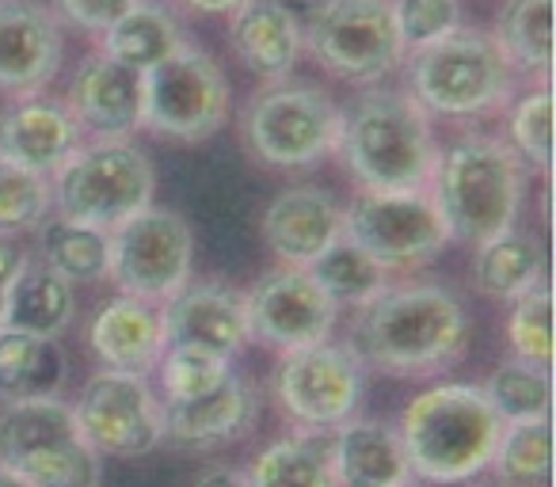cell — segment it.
<instances>
[{"instance_id": "1", "label": "cell", "mask_w": 556, "mask_h": 487, "mask_svg": "<svg viewBox=\"0 0 556 487\" xmlns=\"http://www.w3.org/2000/svg\"><path fill=\"white\" fill-rule=\"evenodd\" d=\"M469 312L442 286L381 290L358 305L348 350L363 370L389 377H419L454 366L469 347Z\"/></svg>"}, {"instance_id": "2", "label": "cell", "mask_w": 556, "mask_h": 487, "mask_svg": "<svg viewBox=\"0 0 556 487\" xmlns=\"http://www.w3.org/2000/svg\"><path fill=\"white\" fill-rule=\"evenodd\" d=\"M503 419L480 385H431L404 408L396 426L412 476L427 484H469L492 469Z\"/></svg>"}, {"instance_id": "3", "label": "cell", "mask_w": 556, "mask_h": 487, "mask_svg": "<svg viewBox=\"0 0 556 487\" xmlns=\"http://www.w3.org/2000/svg\"><path fill=\"white\" fill-rule=\"evenodd\" d=\"M363 191H427L439 168V141L427 111L408 92L374 88L343 115L340 145Z\"/></svg>"}, {"instance_id": "4", "label": "cell", "mask_w": 556, "mask_h": 487, "mask_svg": "<svg viewBox=\"0 0 556 487\" xmlns=\"http://www.w3.org/2000/svg\"><path fill=\"white\" fill-rule=\"evenodd\" d=\"M431 187L450 240L484 244L515 229L526 191L522 156L500 138H465L439 153Z\"/></svg>"}, {"instance_id": "5", "label": "cell", "mask_w": 556, "mask_h": 487, "mask_svg": "<svg viewBox=\"0 0 556 487\" xmlns=\"http://www.w3.org/2000/svg\"><path fill=\"white\" fill-rule=\"evenodd\" d=\"M408 85L427 115H484L510 95V62L492 35L457 27L431 47L412 50Z\"/></svg>"}, {"instance_id": "6", "label": "cell", "mask_w": 556, "mask_h": 487, "mask_svg": "<svg viewBox=\"0 0 556 487\" xmlns=\"http://www.w3.org/2000/svg\"><path fill=\"white\" fill-rule=\"evenodd\" d=\"M153 183L149 156L123 138L77 145L50 179L58 214L103 232L153 206Z\"/></svg>"}, {"instance_id": "7", "label": "cell", "mask_w": 556, "mask_h": 487, "mask_svg": "<svg viewBox=\"0 0 556 487\" xmlns=\"http://www.w3.org/2000/svg\"><path fill=\"white\" fill-rule=\"evenodd\" d=\"M0 464L16 469L35 487H100V453L85 441L73 403L58 396L12 400L0 408Z\"/></svg>"}, {"instance_id": "8", "label": "cell", "mask_w": 556, "mask_h": 487, "mask_svg": "<svg viewBox=\"0 0 556 487\" xmlns=\"http://www.w3.org/2000/svg\"><path fill=\"white\" fill-rule=\"evenodd\" d=\"M302 39L332 77L351 85H378L404 62L393 0H320Z\"/></svg>"}, {"instance_id": "9", "label": "cell", "mask_w": 556, "mask_h": 487, "mask_svg": "<svg viewBox=\"0 0 556 487\" xmlns=\"http://www.w3.org/2000/svg\"><path fill=\"white\" fill-rule=\"evenodd\" d=\"M229 115V80L206 50L184 42L141 73V126L176 141H206Z\"/></svg>"}, {"instance_id": "10", "label": "cell", "mask_w": 556, "mask_h": 487, "mask_svg": "<svg viewBox=\"0 0 556 487\" xmlns=\"http://www.w3.org/2000/svg\"><path fill=\"white\" fill-rule=\"evenodd\" d=\"M343 236L389 274L431 264L450 232L427 191H363L343 209Z\"/></svg>"}, {"instance_id": "11", "label": "cell", "mask_w": 556, "mask_h": 487, "mask_svg": "<svg viewBox=\"0 0 556 487\" xmlns=\"http://www.w3.org/2000/svg\"><path fill=\"white\" fill-rule=\"evenodd\" d=\"M343 111L309 85H275L248 107V149L270 168H309L336 153Z\"/></svg>"}, {"instance_id": "12", "label": "cell", "mask_w": 556, "mask_h": 487, "mask_svg": "<svg viewBox=\"0 0 556 487\" xmlns=\"http://www.w3.org/2000/svg\"><path fill=\"white\" fill-rule=\"evenodd\" d=\"M111 236L108 274L138 302H168L191 282L194 232L176 209L146 206L130 221L115 225Z\"/></svg>"}, {"instance_id": "13", "label": "cell", "mask_w": 556, "mask_h": 487, "mask_svg": "<svg viewBox=\"0 0 556 487\" xmlns=\"http://www.w3.org/2000/svg\"><path fill=\"white\" fill-rule=\"evenodd\" d=\"M363 362L348 347L313 343L302 350H287L275 366V400L290 419L309 431H336L355 419L363 403Z\"/></svg>"}, {"instance_id": "14", "label": "cell", "mask_w": 556, "mask_h": 487, "mask_svg": "<svg viewBox=\"0 0 556 487\" xmlns=\"http://www.w3.org/2000/svg\"><path fill=\"white\" fill-rule=\"evenodd\" d=\"M77 431L96 453L141 457L164 441V411L156 393L138 373L103 370L80 388L73 403Z\"/></svg>"}, {"instance_id": "15", "label": "cell", "mask_w": 556, "mask_h": 487, "mask_svg": "<svg viewBox=\"0 0 556 487\" xmlns=\"http://www.w3.org/2000/svg\"><path fill=\"white\" fill-rule=\"evenodd\" d=\"M248 328L263 347L302 350L325 343L336 328V302L313 282L305 267H278L267 271L244 297Z\"/></svg>"}, {"instance_id": "16", "label": "cell", "mask_w": 556, "mask_h": 487, "mask_svg": "<svg viewBox=\"0 0 556 487\" xmlns=\"http://www.w3.org/2000/svg\"><path fill=\"white\" fill-rule=\"evenodd\" d=\"M164 347H191L206 355L229 358L252 339L244 294L229 286H191L164 302L161 312Z\"/></svg>"}, {"instance_id": "17", "label": "cell", "mask_w": 556, "mask_h": 487, "mask_svg": "<svg viewBox=\"0 0 556 487\" xmlns=\"http://www.w3.org/2000/svg\"><path fill=\"white\" fill-rule=\"evenodd\" d=\"M62 69V27L39 0H0V88L39 92Z\"/></svg>"}, {"instance_id": "18", "label": "cell", "mask_w": 556, "mask_h": 487, "mask_svg": "<svg viewBox=\"0 0 556 487\" xmlns=\"http://www.w3.org/2000/svg\"><path fill=\"white\" fill-rule=\"evenodd\" d=\"M343 236V206L320 187H290L263 214V244L287 267H309Z\"/></svg>"}, {"instance_id": "19", "label": "cell", "mask_w": 556, "mask_h": 487, "mask_svg": "<svg viewBox=\"0 0 556 487\" xmlns=\"http://www.w3.org/2000/svg\"><path fill=\"white\" fill-rule=\"evenodd\" d=\"M161 411L168 441L184 449H214L252 431L255 419H260V396H255L252 381L229 373L214 393L194 396V400L161 403Z\"/></svg>"}, {"instance_id": "20", "label": "cell", "mask_w": 556, "mask_h": 487, "mask_svg": "<svg viewBox=\"0 0 556 487\" xmlns=\"http://www.w3.org/2000/svg\"><path fill=\"white\" fill-rule=\"evenodd\" d=\"M80 145V126L65 103L24 100L0 111V161L20 164L39 176H54Z\"/></svg>"}, {"instance_id": "21", "label": "cell", "mask_w": 556, "mask_h": 487, "mask_svg": "<svg viewBox=\"0 0 556 487\" xmlns=\"http://www.w3.org/2000/svg\"><path fill=\"white\" fill-rule=\"evenodd\" d=\"M70 115L100 138H123L141 126V73L92 54L77 65L70 85Z\"/></svg>"}, {"instance_id": "22", "label": "cell", "mask_w": 556, "mask_h": 487, "mask_svg": "<svg viewBox=\"0 0 556 487\" xmlns=\"http://www.w3.org/2000/svg\"><path fill=\"white\" fill-rule=\"evenodd\" d=\"M237 57L263 80H282L298 65L305 39L302 24L282 0H244L229 20Z\"/></svg>"}, {"instance_id": "23", "label": "cell", "mask_w": 556, "mask_h": 487, "mask_svg": "<svg viewBox=\"0 0 556 487\" xmlns=\"http://www.w3.org/2000/svg\"><path fill=\"white\" fill-rule=\"evenodd\" d=\"M328 457L340 487H396L412 479L401 434L378 419H348L336 426Z\"/></svg>"}, {"instance_id": "24", "label": "cell", "mask_w": 556, "mask_h": 487, "mask_svg": "<svg viewBox=\"0 0 556 487\" xmlns=\"http://www.w3.org/2000/svg\"><path fill=\"white\" fill-rule=\"evenodd\" d=\"M88 343H92V355L100 358L108 370L146 377L164 355L161 312L149 302H138V297L123 294L96 312L92 328H88Z\"/></svg>"}, {"instance_id": "25", "label": "cell", "mask_w": 556, "mask_h": 487, "mask_svg": "<svg viewBox=\"0 0 556 487\" xmlns=\"http://www.w3.org/2000/svg\"><path fill=\"white\" fill-rule=\"evenodd\" d=\"M545 282V244L533 232L507 229L477 244L472 256V286L484 297L515 302L526 290Z\"/></svg>"}, {"instance_id": "26", "label": "cell", "mask_w": 556, "mask_h": 487, "mask_svg": "<svg viewBox=\"0 0 556 487\" xmlns=\"http://www.w3.org/2000/svg\"><path fill=\"white\" fill-rule=\"evenodd\" d=\"M184 27L172 16L164 4H153V0H138L123 20L103 31V54L111 62L126 65L134 73H146L153 65H161L172 50L184 47Z\"/></svg>"}, {"instance_id": "27", "label": "cell", "mask_w": 556, "mask_h": 487, "mask_svg": "<svg viewBox=\"0 0 556 487\" xmlns=\"http://www.w3.org/2000/svg\"><path fill=\"white\" fill-rule=\"evenodd\" d=\"M65 381V355L54 339L0 328V400L58 396Z\"/></svg>"}, {"instance_id": "28", "label": "cell", "mask_w": 556, "mask_h": 487, "mask_svg": "<svg viewBox=\"0 0 556 487\" xmlns=\"http://www.w3.org/2000/svg\"><path fill=\"white\" fill-rule=\"evenodd\" d=\"M73 286L42 264H27L24 274L16 279L4 305V324L12 332L42 335V339H58L65 328L73 324Z\"/></svg>"}, {"instance_id": "29", "label": "cell", "mask_w": 556, "mask_h": 487, "mask_svg": "<svg viewBox=\"0 0 556 487\" xmlns=\"http://www.w3.org/2000/svg\"><path fill=\"white\" fill-rule=\"evenodd\" d=\"M492 39L510 62V69L538 73L541 80H548V69H553V0H503Z\"/></svg>"}, {"instance_id": "30", "label": "cell", "mask_w": 556, "mask_h": 487, "mask_svg": "<svg viewBox=\"0 0 556 487\" xmlns=\"http://www.w3.org/2000/svg\"><path fill=\"white\" fill-rule=\"evenodd\" d=\"M42 267L62 274L65 282H100L111 264V236L92 225L70 221L58 214L54 221H42L39 229Z\"/></svg>"}, {"instance_id": "31", "label": "cell", "mask_w": 556, "mask_h": 487, "mask_svg": "<svg viewBox=\"0 0 556 487\" xmlns=\"http://www.w3.org/2000/svg\"><path fill=\"white\" fill-rule=\"evenodd\" d=\"M248 487H340L320 438H282L255 457Z\"/></svg>"}, {"instance_id": "32", "label": "cell", "mask_w": 556, "mask_h": 487, "mask_svg": "<svg viewBox=\"0 0 556 487\" xmlns=\"http://www.w3.org/2000/svg\"><path fill=\"white\" fill-rule=\"evenodd\" d=\"M492 472L507 487H545L553 476V419L503 426Z\"/></svg>"}, {"instance_id": "33", "label": "cell", "mask_w": 556, "mask_h": 487, "mask_svg": "<svg viewBox=\"0 0 556 487\" xmlns=\"http://www.w3.org/2000/svg\"><path fill=\"white\" fill-rule=\"evenodd\" d=\"M484 396L500 411L503 423H530V419H553V370L545 366L510 362L495 366L492 377L484 381Z\"/></svg>"}, {"instance_id": "34", "label": "cell", "mask_w": 556, "mask_h": 487, "mask_svg": "<svg viewBox=\"0 0 556 487\" xmlns=\"http://www.w3.org/2000/svg\"><path fill=\"white\" fill-rule=\"evenodd\" d=\"M305 271H309L313 282L332 297L336 309H340V305H355L358 309V305H366L370 297H378L381 290H386V271H381L358 244H351L348 236L328 244Z\"/></svg>"}, {"instance_id": "35", "label": "cell", "mask_w": 556, "mask_h": 487, "mask_svg": "<svg viewBox=\"0 0 556 487\" xmlns=\"http://www.w3.org/2000/svg\"><path fill=\"white\" fill-rule=\"evenodd\" d=\"M507 335L510 347H515V358L553 370V290H548V282L515 297Z\"/></svg>"}, {"instance_id": "36", "label": "cell", "mask_w": 556, "mask_h": 487, "mask_svg": "<svg viewBox=\"0 0 556 487\" xmlns=\"http://www.w3.org/2000/svg\"><path fill=\"white\" fill-rule=\"evenodd\" d=\"M50 206H54L50 176L0 161V232L35 229L39 221H47Z\"/></svg>"}, {"instance_id": "37", "label": "cell", "mask_w": 556, "mask_h": 487, "mask_svg": "<svg viewBox=\"0 0 556 487\" xmlns=\"http://www.w3.org/2000/svg\"><path fill=\"white\" fill-rule=\"evenodd\" d=\"M156 366H161L164 403L194 400V396L214 393V388L232 373L229 358H217V355L191 350V347H164V355Z\"/></svg>"}, {"instance_id": "38", "label": "cell", "mask_w": 556, "mask_h": 487, "mask_svg": "<svg viewBox=\"0 0 556 487\" xmlns=\"http://www.w3.org/2000/svg\"><path fill=\"white\" fill-rule=\"evenodd\" d=\"M510 149L541 171H548V164H553V92H548L545 80L515 103Z\"/></svg>"}, {"instance_id": "39", "label": "cell", "mask_w": 556, "mask_h": 487, "mask_svg": "<svg viewBox=\"0 0 556 487\" xmlns=\"http://www.w3.org/2000/svg\"><path fill=\"white\" fill-rule=\"evenodd\" d=\"M393 16L404 50H419L462 27V0H393Z\"/></svg>"}, {"instance_id": "40", "label": "cell", "mask_w": 556, "mask_h": 487, "mask_svg": "<svg viewBox=\"0 0 556 487\" xmlns=\"http://www.w3.org/2000/svg\"><path fill=\"white\" fill-rule=\"evenodd\" d=\"M138 0H58V9L70 24H77L80 31L103 35L115 20H123Z\"/></svg>"}, {"instance_id": "41", "label": "cell", "mask_w": 556, "mask_h": 487, "mask_svg": "<svg viewBox=\"0 0 556 487\" xmlns=\"http://www.w3.org/2000/svg\"><path fill=\"white\" fill-rule=\"evenodd\" d=\"M27 267V252L20 248L9 232H0V324H4V305H9V294L16 286V279Z\"/></svg>"}, {"instance_id": "42", "label": "cell", "mask_w": 556, "mask_h": 487, "mask_svg": "<svg viewBox=\"0 0 556 487\" xmlns=\"http://www.w3.org/2000/svg\"><path fill=\"white\" fill-rule=\"evenodd\" d=\"M191 487H248V476L244 472H237V469H206V472H199V479H194Z\"/></svg>"}, {"instance_id": "43", "label": "cell", "mask_w": 556, "mask_h": 487, "mask_svg": "<svg viewBox=\"0 0 556 487\" xmlns=\"http://www.w3.org/2000/svg\"><path fill=\"white\" fill-rule=\"evenodd\" d=\"M184 4L194 12H202V16H232L244 0H184Z\"/></svg>"}, {"instance_id": "44", "label": "cell", "mask_w": 556, "mask_h": 487, "mask_svg": "<svg viewBox=\"0 0 556 487\" xmlns=\"http://www.w3.org/2000/svg\"><path fill=\"white\" fill-rule=\"evenodd\" d=\"M0 487H35L27 476H20L16 469H9V464H0Z\"/></svg>"}, {"instance_id": "45", "label": "cell", "mask_w": 556, "mask_h": 487, "mask_svg": "<svg viewBox=\"0 0 556 487\" xmlns=\"http://www.w3.org/2000/svg\"><path fill=\"white\" fill-rule=\"evenodd\" d=\"M469 487H507V484H500V479H480V484H472L469 479Z\"/></svg>"}, {"instance_id": "46", "label": "cell", "mask_w": 556, "mask_h": 487, "mask_svg": "<svg viewBox=\"0 0 556 487\" xmlns=\"http://www.w3.org/2000/svg\"><path fill=\"white\" fill-rule=\"evenodd\" d=\"M396 487H419L416 479H404V484H396Z\"/></svg>"}]
</instances>
